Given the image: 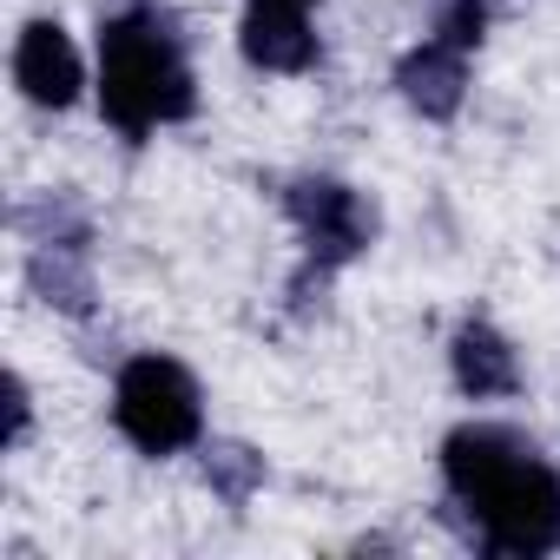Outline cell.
Listing matches in <instances>:
<instances>
[{"label":"cell","instance_id":"1","mask_svg":"<svg viewBox=\"0 0 560 560\" xmlns=\"http://www.w3.org/2000/svg\"><path fill=\"white\" fill-rule=\"evenodd\" d=\"M442 488L494 560L560 553V468L508 422H462L442 435Z\"/></svg>","mask_w":560,"mask_h":560},{"label":"cell","instance_id":"2","mask_svg":"<svg viewBox=\"0 0 560 560\" xmlns=\"http://www.w3.org/2000/svg\"><path fill=\"white\" fill-rule=\"evenodd\" d=\"M93 93H100V119L126 145H145L165 126H185L198 113V73L178 21L152 0H126L119 14H106L100 54H93Z\"/></svg>","mask_w":560,"mask_h":560},{"label":"cell","instance_id":"3","mask_svg":"<svg viewBox=\"0 0 560 560\" xmlns=\"http://www.w3.org/2000/svg\"><path fill=\"white\" fill-rule=\"evenodd\" d=\"M113 429L145 462L198 448L205 442V389H198V376L178 357H165V350L126 357L119 376H113Z\"/></svg>","mask_w":560,"mask_h":560},{"label":"cell","instance_id":"4","mask_svg":"<svg viewBox=\"0 0 560 560\" xmlns=\"http://www.w3.org/2000/svg\"><path fill=\"white\" fill-rule=\"evenodd\" d=\"M277 205H284V218L298 224L304 257H317V264H330V270L357 264V257L376 244V231H383L376 198L357 191V185H343V178H330V172H298V178H284Z\"/></svg>","mask_w":560,"mask_h":560},{"label":"cell","instance_id":"5","mask_svg":"<svg viewBox=\"0 0 560 560\" xmlns=\"http://www.w3.org/2000/svg\"><path fill=\"white\" fill-rule=\"evenodd\" d=\"M14 86L40 113H67L86 93V54H80V40L54 14L21 27V40H14Z\"/></svg>","mask_w":560,"mask_h":560},{"label":"cell","instance_id":"6","mask_svg":"<svg viewBox=\"0 0 560 560\" xmlns=\"http://www.w3.org/2000/svg\"><path fill=\"white\" fill-rule=\"evenodd\" d=\"M237 54L257 73H311L324 60V40L311 27V8H291V0H244V21H237Z\"/></svg>","mask_w":560,"mask_h":560},{"label":"cell","instance_id":"7","mask_svg":"<svg viewBox=\"0 0 560 560\" xmlns=\"http://www.w3.org/2000/svg\"><path fill=\"white\" fill-rule=\"evenodd\" d=\"M389 86H396V100H402L416 119L448 126V119L462 113V100H468V54L429 34V40H416V47L396 60Z\"/></svg>","mask_w":560,"mask_h":560},{"label":"cell","instance_id":"8","mask_svg":"<svg viewBox=\"0 0 560 560\" xmlns=\"http://www.w3.org/2000/svg\"><path fill=\"white\" fill-rule=\"evenodd\" d=\"M448 376L468 402H508L521 396V357L488 317H462L448 337Z\"/></svg>","mask_w":560,"mask_h":560},{"label":"cell","instance_id":"9","mask_svg":"<svg viewBox=\"0 0 560 560\" xmlns=\"http://www.w3.org/2000/svg\"><path fill=\"white\" fill-rule=\"evenodd\" d=\"M27 291L60 311V317H93L100 311V270H93V244H27Z\"/></svg>","mask_w":560,"mask_h":560},{"label":"cell","instance_id":"10","mask_svg":"<svg viewBox=\"0 0 560 560\" xmlns=\"http://www.w3.org/2000/svg\"><path fill=\"white\" fill-rule=\"evenodd\" d=\"M198 468H205V488L224 508H250L270 481V462L250 442H198Z\"/></svg>","mask_w":560,"mask_h":560},{"label":"cell","instance_id":"11","mask_svg":"<svg viewBox=\"0 0 560 560\" xmlns=\"http://www.w3.org/2000/svg\"><path fill=\"white\" fill-rule=\"evenodd\" d=\"M14 231L21 244H93V211L73 191H40L14 205Z\"/></svg>","mask_w":560,"mask_h":560},{"label":"cell","instance_id":"12","mask_svg":"<svg viewBox=\"0 0 560 560\" xmlns=\"http://www.w3.org/2000/svg\"><path fill=\"white\" fill-rule=\"evenodd\" d=\"M488 27H494V0H429V34L462 54H475Z\"/></svg>","mask_w":560,"mask_h":560},{"label":"cell","instance_id":"13","mask_svg":"<svg viewBox=\"0 0 560 560\" xmlns=\"http://www.w3.org/2000/svg\"><path fill=\"white\" fill-rule=\"evenodd\" d=\"M0 396H8V448H27V435H34V389H27V376L8 370L0 376Z\"/></svg>","mask_w":560,"mask_h":560},{"label":"cell","instance_id":"14","mask_svg":"<svg viewBox=\"0 0 560 560\" xmlns=\"http://www.w3.org/2000/svg\"><path fill=\"white\" fill-rule=\"evenodd\" d=\"M291 8H317V0H291Z\"/></svg>","mask_w":560,"mask_h":560}]
</instances>
